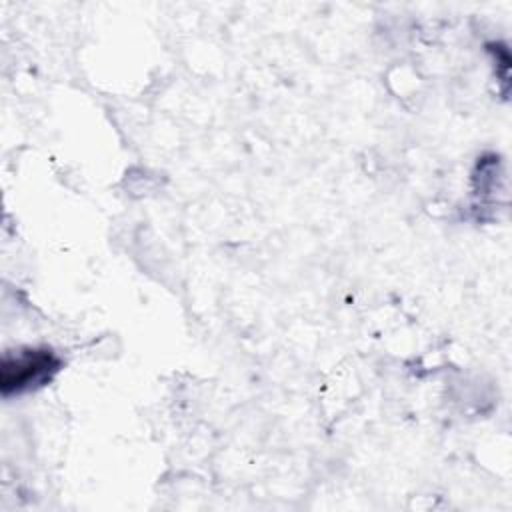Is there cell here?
I'll list each match as a JSON object with an SVG mask.
<instances>
[{"label":"cell","mask_w":512,"mask_h":512,"mask_svg":"<svg viewBox=\"0 0 512 512\" xmlns=\"http://www.w3.org/2000/svg\"><path fill=\"white\" fill-rule=\"evenodd\" d=\"M62 360L48 348H24L4 354L0 368V388L4 396L22 394L48 384L60 370Z\"/></svg>","instance_id":"1"}]
</instances>
